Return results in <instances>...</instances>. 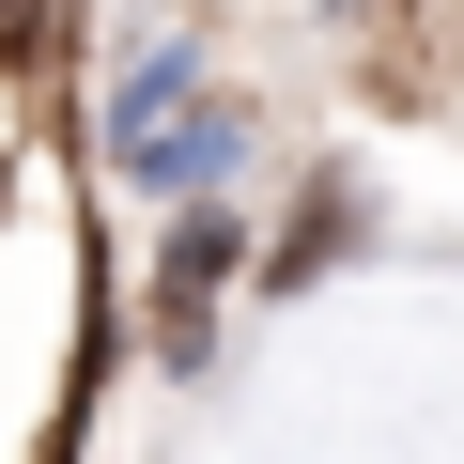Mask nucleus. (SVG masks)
<instances>
[{
	"label": "nucleus",
	"instance_id": "obj_1",
	"mask_svg": "<svg viewBox=\"0 0 464 464\" xmlns=\"http://www.w3.org/2000/svg\"><path fill=\"white\" fill-rule=\"evenodd\" d=\"M217 279H232V232H217V217H186V232H170V264H155V356H201Z\"/></svg>",
	"mask_w": 464,
	"mask_h": 464
},
{
	"label": "nucleus",
	"instance_id": "obj_2",
	"mask_svg": "<svg viewBox=\"0 0 464 464\" xmlns=\"http://www.w3.org/2000/svg\"><path fill=\"white\" fill-rule=\"evenodd\" d=\"M0 47H47V0H0Z\"/></svg>",
	"mask_w": 464,
	"mask_h": 464
}]
</instances>
